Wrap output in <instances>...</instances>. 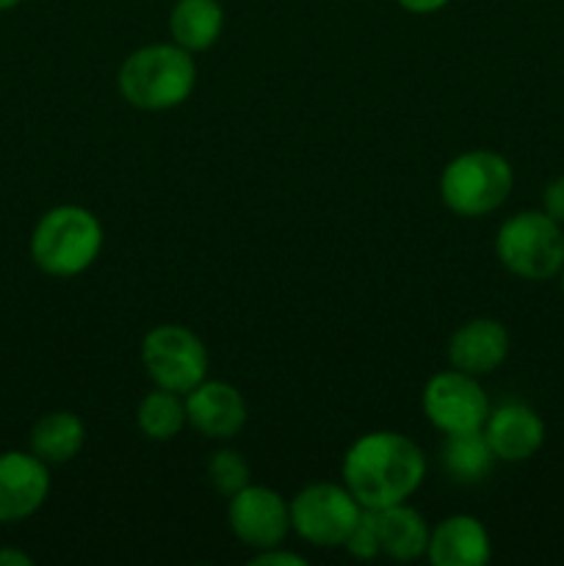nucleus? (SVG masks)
Listing matches in <instances>:
<instances>
[{
  "label": "nucleus",
  "instance_id": "nucleus-27",
  "mask_svg": "<svg viewBox=\"0 0 564 566\" xmlns=\"http://www.w3.org/2000/svg\"><path fill=\"white\" fill-rule=\"evenodd\" d=\"M558 282H562V296H564V269H562V274H558Z\"/></svg>",
  "mask_w": 564,
  "mask_h": 566
},
{
  "label": "nucleus",
  "instance_id": "nucleus-5",
  "mask_svg": "<svg viewBox=\"0 0 564 566\" xmlns=\"http://www.w3.org/2000/svg\"><path fill=\"white\" fill-rule=\"evenodd\" d=\"M495 258L518 280H556L564 269L562 224L545 210H520L498 227Z\"/></svg>",
  "mask_w": 564,
  "mask_h": 566
},
{
  "label": "nucleus",
  "instance_id": "nucleus-20",
  "mask_svg": "<svg viewBox=\"0 0 564 566\" xmlns=\"http://www.w3.org/2000/svg\"><path fill=\"white\" fill-rule=\"evenodd\" d=\"M205 475H208L210 486L224 497H232L236 492H241L243 486L252 484L249 462L241 453L232 451V448H221V451L210 453L208 464H205Z\"/></svg>",
  "mask_w": 564,
  "mask_h": 566
},
{
  "label": "nucleus",
  "instance_id": "nucleus-2",
  "mask_svg": "<svg viewBox=\"0 0 564 566\" xmlns=\"http://www.w3.org/2000/svg\"><path fill=\"white\" fill-rule=\"evenodd\" d=\"M116 88L136 111L160 114L180 108L197 88V61L175 42L144 44L125 55L116 72Z\"/></svg>",
  "mask_w": 564,
  "mask_h": 566
},
{
  "label": "nucleus",
  "instance_id": "nucleus-15",
  "mask_svg": "<svg viewBox=\"0 0 564 566\" xmlns=\"http://www.w3.org/2000/svg\"><path fill=\"white\" fill-rule=\"evenodd\" d=\"M376 531H379L382 556L393 562H415L426 556L429 547V523L420 512H415L407 503H396L374 512Z\"/></svg>",
  "mask_w": 564,
  "mask_h": 566
},
{
  "label": "nucleus",
  "instance_id": "nucleus-3",
  "mask_svg": "<svg viewBox=\"0 0 564 566\" xmlns=\"http://www.w3.org/2000/svg\"><path fill=\"white\" fill-rule=\"evenodd\" d=\"M105 232L97 216L83 205H55L31 232V260L42 274L72 280L97 263Z\"/></svg>",
  "mask_w": 564,
  "mask_h": 566
},
{
  "label": "nucleus",
  "instance_id": "nucleus-22",
  "mask_svg": "<svg viewBox=\"0 0 564 566\" xmlns=\"http://www.w3.org/2000/svg\"><path fill=\"white\" fill-rule=\"evenodd\" d=\"M542 210L564 227V175L553 177L542 191Z\"/></svg>",
  "mask_w": 564,
  "mask_h": 566
},
{
  "label": "nucleus",
  "instance_id": "nucleus-25",
  "mask_svg": "<svg viewBox=\"0 0 564 566\" xmlns=\"http://www.w3.org/2000/svg\"><path fill=\"white\" fill-rule=\"evenodd\" d=\"M31 564H33V558L28 556V553L11 551V547L0 551V566H31Z\"/></svg>",
  "mask_w": 564,
  "mask_h": 566
},
{
  "label": "nucleus",
  "instance_id": "nucleus-10",
  "mask_svg": "<svg viewBox=\"0 0 564 566\" xmlns=\"http://www.w3.org/2000/svg\"><path fill=\"white\" fill-rule=\"evenodd\" d=\"M182 398H186L188 426L208 440H236L249 420L247 401H243L241 390L230 381L202 379Z\"/></svg>",
  "mask_w": 564,
  "mask_h": 566
},
{
  "label": "nucleus",
  "instance_id": "nucleus-1",
  "mask_svg": "<svg viewBox=\"0 0 564 566\" xmlns=\"http://www.w3.org/2000/svg\"><path fill=\"white\" fill-rule=\"evenodd\" d=\"M426 453L401 431H368L348 446L341 475L368 512L407 503L426 479Z\"/></svg>",
  "mask_w": 564,
  "mask_h": 566
},
{
  "label": "nucleus",
  "instance_id": "nucleus-23",
  "mask_svg": "<svg viewBox=\"0 0 564 566\" xmlns=\"http://www.w3.org/2000/svg\"><path fill=\"white\" fill-rule=\"evenodd\" d=\"M254 566H307V558L299 556V553L282 551V545L265 547V551H258V556L252 558Z\"/></svg>",
  "mask_w": 564,
  "mask_h": 566
},
{
  "label": "nucleus",
  "instance_id": "nucleus-12",
  "mask_svg": "<svg viewBox=\"0 0 564 566\" xmlns=\"http://www.w3.org/2000/svg\"><path fill=\"white\" fill-rule=\"evenodd\" d=\"M484 437L498 462L520 464L534 459L545 446V420L523 401H506L490 409L484 420Z\"/></svg>",
  "mask_w": 564,
  "mask_h": 566
},
{
  "label": "nucleus",
  "instance_id": "nucleus-19",
  "mask_svg": "<svg viewBox=\"0 0 564 566\" xmlns=\"http://www.w3.org/2000/svg\"><path fill=\"white\" fill-rule=\"evenodd\" d=\"M136 426L147 440L171 442L188 426L186 398L180 392L155 387L138 401Z\"/></svg>",
  "mask_w": 564,
  "mask_h": 566
},
{
  "label": "nucleus",
  "instance_id": "nucleus-8",
  "mask_svg": "<svg viewBox=\"0 0 564 566\" xmlns=\"http://www.w3.org/2000/svg\"><path fill=\"white\" fill-rule=\"evenodd\" d=\"M420 407H424L426 420L442 434L484 429V420L492 409L479 376L462 374L457 368L440 370L426 381L420 392Z\"/></svg>",
  "mask_w": 564,
  "mask_h": 566
},
{
  "label": "nucleus",
  "instance_id": "nucleus-9",
  "mask_svg": "<svg viewBox=\"0 0 564 566\" xmlns=\"http://www.w3.org/2000/svg\"><path fill=\"white\" fill-rule=\"evenodd\" d=\"M227 501V523L238 542L252 551H265L285 542L291 531V506L280 492L249 484Z\"/></svg>",
  "mask_w": 564,
  "mask_h": 566
},
{
  "label": "nucleus",
  "instance_id": "nucleus-16",
  "mask_svg": "<svg viewBox=\"0 0 564 566\" xmlns=\"http://www.w3.org/2000/svg\"><path fill=\"white\" fill-rule=\"evenodd\" d=\"M224 31V9L219 0H177L169 11L171 42L188 53H205Z\"/></svg>",
  "mask_w": 564,
  "mask_h": 566
},
{
  "label": "nucleus",
  "instance_id": "nucleus-14",
  "mask_svg": "<svg viewBox=\"0 0 564 566\" xmlns=\"http://www.w3.org/2000/svg\"><path fill=\"white\" fill-rule=\"evenodd\" d=\"M426 558L435 566H484L492 558L490 531L473 514H451L429 534Z\"/></svg>",
  "mask_w": 564,
  "mask_h": 566
},
{
  "label": "nucleus",
  "instance_id": "nucleus-24",
  "mask_svg": "<svg viewBox=\"0 0 564 566\" xmlns=\"http://www.w3.org/2000/svg\"><path fill=\"white\" fill-rule=\"evenodd\" d=\"M396 3L401 6L404 11H409V14L426 17V14H437V11H442L451 0H396Z\"/></svg>",
  "mask_w": 564,
  "mask_h": 566
},
{
  "label": "nucleus",
  "instance_id": "nucleus-21",
  "mask_svg": "<svg viewBox=\"0 0 564 566\" xmlns=\"http://www.w3.org/2000/svg\"><path fill=\"white\" fill-rule=\"evenodd\" d=\"M343 547H346V551L352 553L354 558H359V562H370V558L382 556L379 531H376L374 512H368V509H365L363 517H359V523L354 525V531L348 534L346 545H343Z\"/></svg>",
  "mask_w": 564,
  "mask_h": 566
},
{
  "label": "nucleus",
  "instance_id": "nucleus-17",
  "mask_svg": "<svg viewBox=\"0 0 564 566\" xmlns=\"http://www.w3.org/2000/svg\"><path fill=\"white\" fill-rule=\"evenodd\" d=\"M86 442V426L75 412L55 409L42 415L31 429V453L44 464H66L81 453Z\"/></svg>",
  "mask_w": 564,
  "mask_h": 566
},
{
  "label": "nucleus",
  "instance_id": "nucleus-26",
  "mask_svg": "<svg viewBox=\"0 0 564 566\" xmlns=\"http://www.w3.org/2000/svg\"><path fill=\"white\" fill-rule=\"evenodd\" d=\"M22 0H0V11H9V9H17Z\"/></svg>",
  "mask_w": 564,
  "mask_h": 566
},
{
  "label": "nucleus",
  "instance_id": "nucleus-4",
  "mask_svg": "<svg viewBox=\"0 0 564 566\" xmlns=\"http://www.w3.org/2000/svg\"><path fill=\"white\" fill-rule=\"evenodd\" d=\"M514 188V169L495 149H468L446 164L440 199L459 219H481L503 208Z\"/></svg>",
  "mask_w": 564,
  "mask_h": 566
},
{
  "label": "nucleus",
  "instance_id": "nucleus-18",
  "mask_svg": "<svg viewBox=\"0 0 564 566\" xmlns=\"http://www.w3.org/2000/svg\"><path fill=\"white\" fill-rule=\"evenodd\" d=\"M495 453L487 442L484 431H464V434H446L442 442V470L453 484H481L495 468Z\"/></svg>",
  "mask_w": 564,
  "mask_h": 566
},
{
  "label": "nucleus",
  "instance_id": "nucleus-7",
  "mask_svg": "<svg viewBox=\"0 0 564 566\" xmlns=\"http://www.w3.org/2000/svg\"><path fill=\"white\" fill-rule=\"evenodd\" d=\"M291 531L313 547H343L365 509L346 484H307L288 501Z\"/></svg>",
  "mask_w": 564,
  "mask_h": 566
},
{
  "label": "nucleus",
  "instance_id": "nucleus-13",
  "mask_svg": "<svg viewBox=\"0 0 564 566\" xmlns=\"http://www.w3.org/2000/svg\"><path fill=\"white\" fill-rule=\"evenodd\" d=\"M509 348V329L498 318H470L459 329H453L448 340V365L470 376H490L506 363Z\"/></svg>",
  "mask_w": 564,
  "mask_h": 566
},
{
  "label": "nucleus",
  "instance_id": "nucleus-6",
  "mask_svg": "<svg viewBox=\"0 0 564 566\" xmlns=\"http://www.w3.org/2000/svg\"><path fill=\"white\" fill-rule=\"evenodd\" d=\"M142 365L155 387L186 396L199 381L208 379L210 354L202 337L188 326L158 324L144 335Z\"/></svg>",
  "mask_w": 564,
  "mask_h": 566
},
{
  "label": "nucleus",
  "instance_id": "nucleus-11",
  "mask_svg": "<svg viewBox=\"0 0 564 566\" xmlns=\"http://www.w3.org/2000/svg\"><path fill=\"white\" fill-rule=\"evenodd\" d=\"M50 495V464L31 451L0 453V523H22Z\"/></svg>",
  "mask_w": 564,
  "mask_h": 566
}]
</instances>
